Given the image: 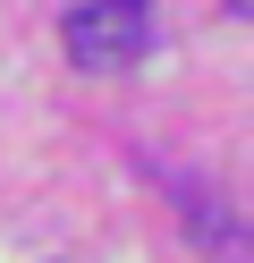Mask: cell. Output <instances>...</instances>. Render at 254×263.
I'll list each match as a JSON object with an SVG mask.
<instances>
[{
	"mask_svg": "<svg viewBox=\"0 0 254 263\" xmlns=\"http://www.w3.org/2000/svg\"><path fill=\"white\" fill-rule=\"evenodd\" d=\"M144 51H152L144 0H93V9L68 17V60L76 68H135Z\"/></svg>",
	"mask_w": 254,
	"mask_h": 263,
	"instance_id": "cell-1",
	"label": "cell"
}]
</instances>
